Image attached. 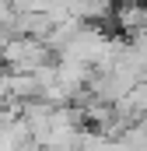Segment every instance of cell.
<instances>
[{
	"label": "cell",
	"instance_id": "cell-2",
	"mask_svg": "<svg viewBox=\"0 0 147 151\" xmlns=\"http://www.w3.org/2000/svg\"><path fill=\"white\" fill-rule=\"evenodd\" d=\"M116 18H119V28L130 39L147 35V4H140V0H123V7H119Z\"/></svg>",
	"mask_w": 147,
	"mask_h": 151
},
{
	"label": "cell",
	"instance_id": "cell-1",
	"mask_svg": "<svg viewBox=\"0 0 147 151\" xmlns=\"http://www.w3.org/2000/svg\"><path fill=\"white\" fill-rule=\"evenodd\" d=\"M0 56H4V67L18 70V74H35L49 63L53 49L46 46V39L35 35H11L7 42H0Z\"/></svg>",
	"mask_w": 147,
	"mask_h": 151
}]
</instances>
